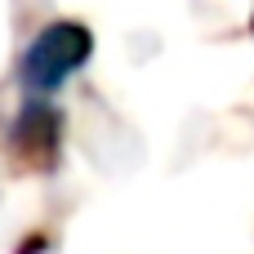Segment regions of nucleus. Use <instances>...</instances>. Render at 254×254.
I'll use <instances>...</instances> for the list:
<instances>
[{
  "label": "nucleus",
  "instance_id": "obj_1",
  "mask_svg": "<svg viewBox=\"0 0 254 254\" xmlns=\"http://www.w3.org/2000/svg\"><path fill=\"white\" fill-rule=\"evenodd\" d=\"M89 54H94L89 27H85V22H71V18H58V22H49V27L22 49L18 76H22V85H27L31 94H54L67 76H76V71L89 63Z\"/></svg>",
  "mask_w": 254,
  "mask_h": 254
},
{
  "label": "nucleus",
  "instance_id": "obj_2",
  "mask_svg": "<svg viewBox=\"0 0 254 254\" xmlns=\"http://www.w3.org/2000/svg\"><path fill=\"white\" fill-rule=\"evenodd\" d=\"M58 143H63V116L45 103H31L18 125L9 129V152L22 170H54L58 165Z\"/></svg>",
  "mask_w": 254,
  "mask_h": 254
}]
</instances>
